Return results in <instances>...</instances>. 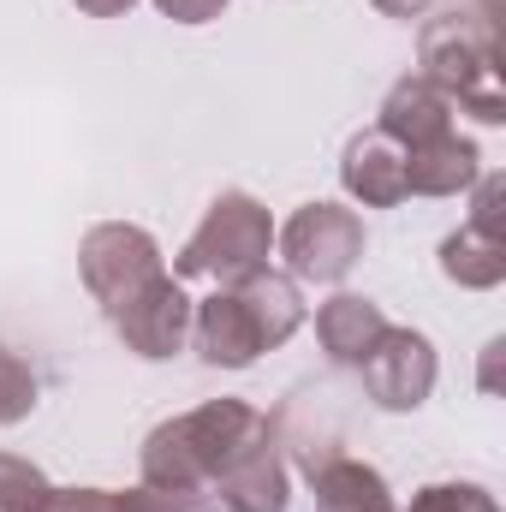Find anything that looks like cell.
<instances>
[{
	"mask_svg": "<svg viewBox=\"0 0 506 512\" xmlns=\"http://www.w3.org/2000/svg\"><path fill=\"white\" fill-rule=\"evenodd\" d=\"M102 512H215V501L203 489H108V507Z\"/></svg>",
	"mask_w": 506,
	"mask_h": 512,
	"instance_id": "e0dca14e",
	"label": "cell"
},
{
	"mask_svg": "<svg viewBox=\"0 0 506 512\" xmlns=\"http://www.w3.org/2000/svg\"><path fill=\"white\" fill-rule=\"evenodd\" d=\"M405 512H501V507H495V495L477 489V483H429V489L411 495Z\"/></svg>",
	"mask_w": 506,
	"mask_h": 512,
	"instance_id": "d6986e66",
	"label": "cell"
},
{
	"mask_svg": "<svg viewBox=\"0 0 506 512\" xmlns=\"http://www.w3.org/2000/svg\"><path fill=\"white\" fill-rule=\"evenodd\" d=\"M268 429V417L245 399H209L197 411H179L167 423H155L143 435L137 471L149 489H209L245 447H256Z\"/></svg>",
	"mask_w": 506,
	"mask_h": 512,
	"instance_id": "6da1fadb",
	"label": "cell"
},
{
	"mask_svg": "<svg viewBox=\"0 0 506 512\" xmlns=\"http://www.w3.org/2000/svg\"><path fill=\"white\" fill-rule=\"evenodd\" d=\"M268 251H274V215L251 191H221L209 215L197 221V233L185 239V251L173 256V274L233 286L256 268H268Z\"/></svg>",
	"mask_w": 506,
	"mask_h": 512,
	"instance_id": "3957f363",
	"label": "cell"
},
{
	"mask_svg": "<svg viewBox=\"0 0 506 512\" xmlns=\"http://www.w3.org/2000/svg\"><path fill=\"white\" fill-rule=\"evenodd\" d=\"M191 340H197L203 364H215V370H251L262 352H274L256 304L239 286H221L215 298H203L191 310Z\"/></svg>",
	"mask_w": 506,
	"mask_h": 512,
	"instance_id": "ba28073f",
	"label": "cell"
},
{
	"mask_svg": "<svg viewBox=\"0 0 506 512\" xmlns=\"http://www.w3.org/2000/svg\"><path fill=\"white\" fill-rule=\"evenodd\" d=\"M441 274L465 292H489L506 280V233H489V227H459L447 245H441Z\"/></svg>",
	"mask_w": 506,
	"mask_h": 512,
	"instance_id": "9a60e30c",
	"label": "cell"
},
{
	"mask_svg": "<svg viewBox=\"0 0 506 512\" xmlns=\"http://www.w3.org/2000/svg\"><path fill=\"white\" fill-rule=\"evenodd\" d=\"M376 131H387L399 149H417V143L453 131V102H447L429 78H399V84L387 90V102H381V126Z\"/></svg>",
	"mask_w": 506,
	"mask_h": 512,
	"instance_id": "5bb4252c",
	"label": "cell"
},
{
	"mask_svg": "<svg viewBox=\"0 0 506 512\" xmlns=\"http://www.w3.org/2000/svg\"><path fill=\"white\" fill-rule=\"evenodd\" d=\"M36 411V376L18 352H0V429L6 423H24Z\"/></svg>",
	"mask_w": 506,
	"mask_h": 512,
	"instance_id": "ac0fdd59",
	"label": "cell"
},
{
	"mask_svg": "<svg viewBox=\"0 0 506 512\" xmlns=\"http://www.w3.org/2000/svg\"><path fill=\"white\" fill-rule=\"evenodd\" d=\"M340 185L364 209H393L405 203V155L387 131H358L340 155Z\"/></svg>",
	"mask_w": 506,
	"mask_h": 512,
	"instance_id": "9c48e42d",
	"label": "cell"
},
{
	"mask_svg": "<svg viewBox=\"0 0 506 512\" xmlns=\"http://www.w3.org/2000/svg\"><path fill=\"white\" fill-rule=\"evenodd\" d=\"M191 298H185V286H179V274H155L137 298H126L120 310H114V334L126 340L131 358H149V364H161V358H173L185 340H191Z\"/></svg>",
	"mask_w": 506,
	"mask_h": 512,
	"instance_id": "52a82bcc",
	"label": "cell"
},
{
	"mask_svg": "<svg viewBox=\"0 0 506 512\" xmlns=\"http://www.w3.org/2000/svg\"><path fill=\"white\" fill-rule=\"evenodd\" d=\"M358 376H364L370 405H381V411H417L435 393V346L417 328H393L387 322V334L364 352Z\"/></svg>",
	"mask_w": 506,
	"mask_h": 512,
	"instance_id": "8992f818",
	"label": "cell"
},
{
	"mask_svg": "<svg viewBox=\"0 0 506 512\" xmlns=\"http://www.w3.org/2000/svg\"><path fill=\"white\" fill-rule=\"evenodd\" d=\"M405 155V197H459L477 185L483 173V155L471 137L447 131V137H429L417 149H399Z\"/></svg>",
	"mask_w": 506,
	"mask_h": 512,
	"instance_id": "8fae6325",
	"label": "cell"
},
{
	"mask_svg": "<svg viewBox=\"0 0 506 512\" xmlns=\"http://www.w3.org/2000/svg\"><path fill=\"white\" fill-rule=\"evenodd\" d=\"M173 24H209V18H221V6L227 0H155Z\"/></svg>",
	"mask_w": 506,
	"mask_h": 512,
	"instance_id": "ffe728a7",
	"label": "cell"
},
{
	"mask_svg": "<svg viewBox=\"0 0 506 512\" xmlns=\"http://www.w3.org/2000/svg\"><path fill=\"white\" fill-rule=\"evenodd\" d=\"M423 72L453 108L477 114L483 126H501L506 120V96H501V48H495V30L483 12H453V18H435L423 24Z\"/></svg>",
	"mask_w": 506,
	"mask_h": 512,
	"instance_id": "7a4b0ae2",
	"label": "cell"
},
{
	"mask_svg": "<svg viewBox=\"0 0 506 512\" xmlns=\"http://www.w3.org/2000/svg\"><path fill=\"white\" fill-rule=\"evenodd\" d=\"M78 12H90V18H120V12H131L137 0H72Z\"/></svg>",
	"mask_w": 506,
	"mask_h": 512,
	"instance_id": "44dd1931",
	"label": "cell"
},
{
	"mask_svg": "<svg viewBox=\"0 0 506 512\" xmlns=\"http://www.w3.org/2000/svg\"><path fill=\"white\" fill-rule=\"evenodd\" d=\"M48 495H54V483L30 459L0 453V512H48Z\"/></svg>",
	"mask_w": 506,
	"mask_h": 512,
	"instance_id": "2e32d148",
	"label": "cell"
},
{
	"mask_svg": "<svg viewBox=\"0 0 506 512\" xmlns=\"http://www.w3.org/2000/svg\"><path fill=\"white\" fill-rule=\"evenodd\" d=\"M310 495H316V512H393V489L376 465L364 459H346V453H328L316 459L310 471Z\"/></svg>",
	"mask_w": 506,
	"mask_h": 512,
	"instance_id": "7c38bea8",
	"label": "cell"
},
{
	"mask_svg": "<svg viewBox=\"0 0 506 512\" xmlns=\"http://www.w3.org/2000/svg\"><path fill=\"white\" fill-rule=\"evenodd\" d=\"M78 274H84V292L114 316L126 298H137L161 268V245L143 233V227H126V221H102L84 233L78 245Z\"/></svg>",
	"mask_w": 506,
	"mask_h": 512,
	"instance_id": "5b68a950",
	"label": "cell"
},
{
	"mask_svg": "<svg viewBox=\"0 0 506 512\" xmlns=\"http://www.w3.org/2000/svg\"><path fill=\"white\" fill-rule=\"evenodd\" d=\"M381 334H387L381 304L358 298V292H334V298L316 310V340H322L328 364H340V370H358V364H364V352L376 346Z\"/></svg>",
	"mask_w": 506,
	"mask_h": 512,
	"instance_id": "4fadbf2b",
	"label": "cell"
},
{
	"mask_svg": "<svg viewBox=\"0 0 506 512\" xmlns=\"http://www.w3.org/2000/svg\"><path fill=\"white\" fill-rule=\"evenodd\" d=\"M209 489H215V501L227 512H286L292 483H286V465H280L274 435H262L256 447H245Z\"/></svg>",
	"mask_w": 506,
	"mask_h": 512,
	"instance_id": "30bf717a",
	"label": "cell"
},
{
	"mask_svg": "<svg viewBox=\"0 0 506 512\" xmlns=\"http://www.w3.org/2000/svg\"><path fill=\"white\" fill-rule=\"evenodd\" d=\"M274 239H280V256H286L292 280L340 286L364 256V221L352 209H340V203H304V209H292V221Z\"/></svg>",
	"mask_w": 506,
	"mask_h": 512,
	"instance_id": "277c9868",
	"label": "cell"
},
{
	"mask_svg": "<svg viewBox=\"0 0 506 512\" xmlns=\"http://www.w3.org/2000/svg\"><path fill=\"white\" fill-rule=\"evenodd\" d=\"M376 12H387V18H423L429 12V0H370Z\"/></svg>",
	"mask_w": 506,
	"mask_h": 512,
	"instance_id": "7402d4cb",
	"label": "cell"
}]
</instances>
